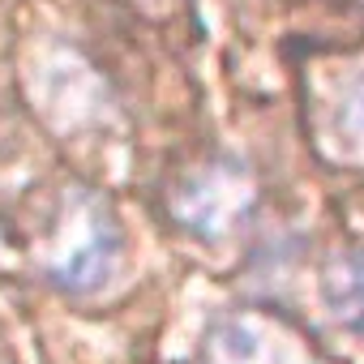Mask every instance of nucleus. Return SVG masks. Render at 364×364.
Wrapping results in <instances>:
<instances>
[{"label": "nucleus", "mask_w": 364, "mask_h": 364, "mask_svg": "<svg viewBox=\"0 0 364 364\" xmlns=\"http://www.w3.org/2000/svg\"><path fill=\"white\" fill-rule=\"evenodd\" d=\"M180 219H185L198 236H223L245 210H249V180L240 167L223 163L202 176H193L180 189Z\"/></svg>", "instance_id": "obj_1"}, {"label": "nucleus", "mask_w": 364, "mask_h": 364, "mask_svg": "<svg viewBox=\"0 0 364 364\" xmlns=\"http://www.w3.org/2000/svg\"><path fill=\"white\" fill-rule=\"evenodd\" d=\"M206 351H210V364H304L296 351V338H287L279 326L249 313H232L215 321Z\"/></svg>", "instance_id": "obj_2"}, {"label": "nucleus", "mask_w": 364, "mask_h": 364, "mask_svg": "<svg viewBox=\"0 0 364 364\" xmlns=\"http://www.w3.org/2000/svg\"><path fill=\"white\" fill-rule=\"evenodd\" d=\"M120 257V240L116 228L107 219V210L90 206L77 223V240L60 253V262L52 266V279L69 291H95L99 283H107L112 266Z\"/></svg>", "instance_id": "obj_3"}, {"label": "nucleus", "mask_w": 364, "mask_h": 364, "mask_svg": "<svg viewBox=\"0 0 364 364\" xmlns=\"http://www.w3.org/2000/svg\"><path fill=\"white\" fill-rule=\"evenodd\" d=\"M321 300L334 326L364 338V249L338 253L321 274Z\"/></svg>", "instance_id": "obj_4"}, {"label": "nucleus", "mask_w": 364, "mask_h": 364, "mask_svg": "<svg viewBox=\"0 0 364 364\" xmlns=\"http://www.w3.org/2000/svg\"><path fill=\"white\" fill-rule=\"evenodd\" d=\"M338 124H343V137L364 154V77L347 90L343 99V112H338Z\"/></svg>", "instance_id": "obj_5"}]
</instances>
